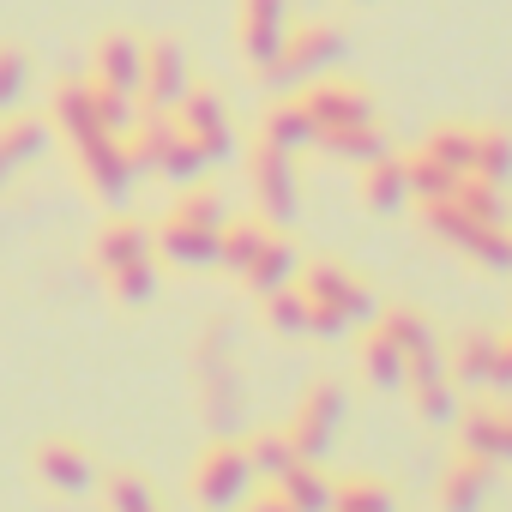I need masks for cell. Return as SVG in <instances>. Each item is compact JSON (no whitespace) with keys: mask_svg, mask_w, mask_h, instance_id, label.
Segmentation results:
<instances>
[{"mask_svg":"<svg viewBox=\"0 0 512 512\" xmlns=\"http://www.w3.org/2000/svg\"><path fill=\"white\" fill-rule=\"evenodd\" d=\"M344 31H332V25H290V37H284V49L260 67V79L272 85V91H296V85H314V79H326V67H338L344 61Z\"/></svg>","mask_w":512,"mask_h":512,"instance_id":"cell-1","label":"cell"},{"mask_svg":"<svg viewBox=\"0 0 512 512\" xmlns=\"http://www.w3.org/2000/svg\"><path fill=\"white\" fill-rule=\"evenodd\" d=\"M247 494H253L247 446H235V440H223V434H217V440L199 452V464H193V500H199L205 512H235Z\"/></svg>","mask_w":512,"mask_h":512,"instance_id":"cell-2","label":"cell"},{"mask_svg":"<svg viewBox=\"0 0 512 512\" xmlns=\"http://www.w3.org/2000/svg\"><path fill=\"white\" fill-rule=\"evenodd\" d=\"M193 374H199L205 422H211L217 434H229L235 416H241V380H235V368H229V332H223V326H211V332L199 338V350H193Z\"/></svg>","mask_w":512,"mask_h":512,"instance_id":"cell-3","label":"cell"},{"mask_svg":"<svg viewBox=\"0 0 512 512\" xmlns=\"http://www.w3.org/2000/svg\"><path fill=\"white\" fill-rule=\"evenodd\" d=\"M247 181H253V205H260L266 223H296L302 217V187H296V157L278 145H253L247 157Z\"/></svg>","mask_w":512,"mask_h":512,"instance_id":"cell-4","label":"cell"},{"mask_svg":"<svg viewBox=\"0 0 512 512\" xmlns=\"http://www.w3.org/2000/svg\"><path fill=\"white\" fill-rule=\"evenodd\" d=\"M344 386L338 380H314L308 392H302V410H296V422H290V446H296V458H308V464H320L326 452H332V440H338V428H344Z\"/></svg>","mask_w":512,"mask_h":512,"instance_id":"cell-5","label":"cell"},{"mask_svg":"<svg viewBox=\"0 0 512 512\" xmlns=\"http://www.w3.org/2000/svg\"><path fill=\"white\" fill-rule=\"evenodd\" d=\"M73 163H79V181L91 187V199H103V205H127V193H133L139 169H133V157H127V145H121V139L97 133V139L73 145Z\"/></svg>","mask_w":512,"mask_h":512,"instance_id":"cell-6","label":"cell"},{"mask_svg":"<svg viewBox=\"0 0 512 512\" xmlns=\"http://www.w3.org/2000/svg\"><path fill=\"white\" fill-rule=\"evenodd\" d=\"M31 476H37L49 494H67V500H79V494L97 488V464H91V452H85L79 440H67V434H49V440L31 446Z\"/></svg>","mask_w":512,"mask_h":512,"instance_id":"cell-7","label":"cell"},{"mask_svg":"<svg viewBox=\"0 0 512 512\" xmlns=\"http://www.w3.org/2000/svg\"><path fill=\"white\" fill-rule=\"evenodd\" d=\"M193 85V67H187V49L175 37H157L145 43V73H139V103L151 115H175V103L187 97Z\"/></svg>","mask_w":512,"mask_h":512,"instance_id":"cell-8","label":"cell"},{"mask_svg":"<svg viewBox=\"0 0 512 512\" xmlns=\"http://www.w3.org/2000/svg\"><path fill=\"white\" fill-rule=\"evenodd\" d=\"M175 127L211 157V163H223L229 151H235V127H229V109H223V97L211 91V85H187V97L175 103Z\"/></svg>","mask_w":512,"mask_h":512,"instance_id":"cell-9","label":"cell"},{"mask_svg":"<svg viewBox=\"0 0 512 512\" xmlns=\"http://www.w3.org/2000/svg\"><path fill=\"white\" fill-rule=\"evenodd\" d=\"M290 37V0H241L235 7V43L247 67H266Z\"/></svg>","mask_w":512,"mask_h":512,"instance_id":"cell-10","label":"cell"},{"mask_svg":"<svg viewBox=\"0 0 512 512\" xmlns=\"http://www.w3.org/2000/svg\"><path fill=\"white\" fill-rule=\"evenodd\" d=\"M151 253H157V260H169L175 272H211L217 266V229H199V223H187V217L169 211L151 229Z\"/></svg>","mask_w":512,"mask_h":512,"instance_id":"cell-11","label":"cell"},{"mask_svg":"<svg viewBox=\"0 0 512 512\" xmlns=\"http://www.w3.org/2000/svg\"><path fill=\"white\" fill-rule=\"evenodd\" d=\"M302 296H308V302H332L350 326H374V314H380L374 296H368L344 266H332V260H314V266L302 272Z\"/></svg>","mask_w":512,"mask_h":512,"instance_id":"cell-12","label":"cell"},{"mask_svg":"<svg viewBox=\"0 0 512 512\" xmlns=\"http://www.w3.org/2000/svg\"><path fill=\"white\" fill-rule=\"evenodd\" d=\"M139 73H145V43L133 31H103L97 49H91V85L139 97Z\"/></svg>","mask_w":512,"mask_h":512,"instance_id":"cell-13","label":"cell"},{"mask_svg":"<svg viewBox=\"0 0 512 512\" xmlns=\"http://www.w3.org/2000/svg\"><path fill=\"white\" fill-rule=\"evenodd\" d=\"M302 109L314 115V127H356V121H374V97L350 79H314L302 91Z\"/></svg>","mask_w":512,"mask_h":512,"instance_id":"cell-14","label":"cell"},{"mask_svg":"<svg viewBox=\"0 0 512 512\" xmlns=\"http://www.w3.org/2000/svg\"><path fill=\"white\" fill-rule=\"evenodd\" d=\"M458 452H476L488 464H512V410H500V404L458 410Z\"/></svg>","mask_w":512,"mask_h":512,"instance_id":"cell-15","label":"cell"},{"mask_svg":"<svg viewBox=\"0 0 512 512\" xmlns=\"http://www.w3.org/2000/svg\"><path fill=\"white\" fill-rule=\"evenodd\" d=\"M139 260H157V253H151V229L139 217H109L97 229V241H91V266L109 278L121 266H139Z\"/></svg>","mask_w":512,"mask_h":512,"instance_id":"cell-16","label":"cell"},{"mask_svg":"<svg viewBox=\"0 0 512 512\" xmlns=\"http://www.w3.org/2000/svg\"><path fill=\"white\" fill-rule=\"evenodd\" d=\"M49 145V115H0V193L19 181L25 163H37Z\"/></svg>","mask_w":512,"mask_h":512,"instance_id":"cell-17","label":"cell"},{"mask_svg":"<svg viewBox=\"0 0 512 512\" xmlns=\"http://www.w3.org/2000/svg\"><path fill=\"white\" fill-rule=\"evenodd\" d=\"M49 127L67 139V145H85V139H97L103 127H97V109H91V79H55V91H49ZM115 139V133H109Z\"/></svg>","mask_w":512,"mask_h":512,"instance_id":"cell-18","label":"cell"},{"mask_svg":"<svg viewBox=\"0 0 512 512\" xmlns=\"http://www.w3.org/2000/svg\"><path fill=\"white\" fill-rule=\"evenodd\" d=\"M488 488H494V464H488V458H476V452H458V458L446 464L440 506H446V512H482Z\"/></svg>","mask_w":512,"mask_h":512,"instance_id":"cell-19","label":"cell"},{"mask_svg":"<svg viewBox=\"0 0 512 512\" xmlns=\"http://www.w3.org/2000/svg\"><path fill=\"white\" fill-rule=\"evenodd\" d=\"M362 205L392 217L410 205V175H404V157L398 151H380L374 163H362Z\"/></svg>","mask_w":512,"mask_h":512,"instance_id":"cell-20","label":"cell"},{"mask_svg":"<svg viewBox=\"0 0 512 512\" xmlns=\"http://www.w3.org/2000/svg\"><path fill=\"white\" fill-rule=\"evenodd\" d=\"M296 247L284 241V235H266L260 241V253L247 260V272H241V284L253 290V296H272V290H284V284H296Z\"/></svg>","mask_w":512,"mask_h":512,"instance_id":"cell-21","label":"cell"},{"mask_svg":"<svg viewBox=\"0 0 512 512\" xmlns=\"http://www.w3.org/2000/svg\"><path fill=\"white\" fill-rule=\"evenodd\" d=\"M260 139L296 157V151H308V145L320 139V127H314V115L302 109V97H284V103H272V109L260 115Z\"/></svg>","mask_w":512,"mask_h":512,"instance_id":"cell-22","label":"cell"},{"mask_svg":"<svg viewBox=\"0 0 512 512\" xmlns=\"http://www.w3.org/2000/svg\"><path fill=\"white\" fill-rule=\"evenodd\" d=\"M314 145H320L332 163H356V169H362V163H374V157L386 151V133H380L374 121H356V127H326Z\"/></svg>","mask_w":512,"mask_h":512,"instance_id":"cell-23","label":"cell"},{"mask_svg":"<svg viewBox=\"0 0 512 512\" xmlns=\"http://www.w3.org/2000/svg\"><path fill=\"white\" fill-rule=\"evenodd\" d=\"M278 494H284L296 512H332V482H326L320 464H308V458H296V464L278 476Z\"/></svg>","mask_w":512,"mask_h":512,"instance_id":"cell-24","label":"cell"},{"mask_svg":"<svg viewBox=\"0 0 512 512\" xmlns=\"http://www.w3.org/2000/svg\"><path fill=\"white\" fill-rule=\"evenodd\" d=\"M464 175H476V181L500 187V181L512 175V133H500V127H482V133L470 139V169H464Z\"/></svg>","mask_w":512,"mask_h":512,"instance_id":"cell-25","label":"cell"},{"mask_svg":"<svg viewBox=\"0 0 512 512\" xmlns=\"http://www.w3.org/2000/svg\"><path fill=\"white\" fill-rule=\"evenodd\" d=\"M362 374H368V386H380V392H398V386H404V350H398L380 326L362 338Z\"/></svg>","mask_w":512,"mask_h":512,"instance_id":"cell-26","label":"cell"},{"mask_svg":"<svg viewBox=\"0 0 512 512\" xmlns=\"http://www.w3.org/2000/svg\"><path fill=\"white\" fill-rule=\"evenodd\" d=\"M404 175H410V199H416V205H428V199H452V187H458V169H446V163L428 157V151L404 157Z\"/></svg>","mask_w":512,"mask_h":512,"instance_id":"cell-27","label":"cell"},{"mask_svg":"<svg viewBox=\"0 0 512 512\" xmlns=\"http://www.w3.org/2000/svg\"><path fill=\"white\" fill-rule=\"evenodd\" d=\"M103 512H163V506L139 470H109L103 476Z\"/></svg>","mask_w":512,"mask_h":512,"instance_id":"cell-28","label":"cell"},{"mask_svg":"<svg viewBox=\"0 0 512 512\" xmlns=\"http://www.w3.org/2000/svg\"><path fill=\"white\" fill-rule=\"evenodd\" d=\"M266 235H272L266 223H223V229H217V266L241 278V272H247V260L260 253V241H266Z\"/></svg>","mask_w":512,"mask_h":512,"instance_id":"cell-29","label":"cell"},{"mask_svg":"<svg viewBox=\"0 0 512 512\" xmlns=\"http://www.w3.org/2000/svg\"><path fill=\"white\" fill-rule=\"evenodd\" d=\"M31 79H37V67H31V49H19V43H0V115H7V109H19V103L31 97Z\"/></svg>","mask_w":512,"mask_h":512,"instance_id":"cell-30","label":"cell"},{"mask_svg":"<svg viewBox=\"0 0 512 512\" xmlns=\"http://www.w3.org/2000/svg\"><path fill=\"white\" fill-rule=\"evenodd\" d=\"M332 512H398V500H392L386 482H374V476H350V482L332 488Z\"/></svg>","mask_w":512,"mask_h":512,"instance_id":"cell-31","label":"cell"},{"mask_svg":"<svg viewBox=\"0 0 512 512\" xmlns=\"http://www.w3.org/2000/svg\"><path fill=\"white\" fill-rule=\"evenodd\" d=\"M247 464H253V476L278 482V476H284V470L296 464V446H290V434H278V428L253 434V440H247Z\"/></svg>","mask_w":512,"mask_h":512,"instance_id":"cell-32","label":"cell"},{"mask_svg":"<svg viewBox=\"0 0 512 512\" xmlns=\"http://www.w3.org/2000/svg\"><path fill=\"white\" fill-rule=\"evenodd\" d=\"M205 169H211V157H205V151H199V145H193V139L175 127V139H169V151H163L157 175H163V181H175V187H193Z\"/></svg>","mask_w":512,"mask_h":512,"instance_id":"cell-33","label":"cell"},{"mask_svg":"<svg viewBox=\"0 0 512 512\" xmlns=\"http://www.w3.org/2000/svg\"><path fill=\"white\" fill-rule=\"evenodd\" d=\"M266 308V326L278 332V338H296V332H308V296L296 290V284H284V290H272V296H260Z\"/></svg>","mask_w":512,"mask_h":512,"instance_id":"cell-34","label":"cell"},{"mask_svg":"<svg viewBox=\"0 0 512 512\" xmlns=\"http://www.w3.org/2000/svg\"><path fill=\"white\" fill-rule=\"evenodd\" d=\"M452 374L464 386H488V374H494V338L488 332H464L458 350H452Z\"/></svg>","mask_w":512,"mask_h":512,"instance_id":"cell-35","label":"cell"},{"mask_svg":"<svg viewBox=\"0 0 512 512\" xmlns=\"http://www.w3.org/2000/svg\"><path fill=\"white\" fill-rule=\"evenodd\" d=\"M452 205H458L464 217H476V223H506L500 187H488V181H476V175H458V187H452Z\"/></svg>","mask_w":512,"mask_h":512,"instance_id":"cell-36","label":"cell"},{"mask_svg":"<svg viewBox=\"0 0 512 512\" xmlns=\"http://www.w3.org/2000/svg\"><path fill=\"white\" fill-rule=\"evenodd\" d=\"M91 109H97V127H103V133H115V139H127V127L139 121V97L109 91V85H91Z\"/></svg>","mask_w":512,"mask_h":512,"instance_id":"cell-37","label":"cell"},{"mask_svg":"<svg viewBox=\"0 0 512 512\" xmlns=\"http://www.w3.org/2000/svg\"><path fill=\"white\" fill-rule=\"evenodd\" d=\"M109 296H115L121 308H145V302L157 296V260H139V266L109 272Z\"/></svg>","mask_w":512,"mask_h":512,"instance_id":"cell-38","label":"cell"},{"mask_svg":"<svg viewBox=\"0 0 512 512\" xmlns=\"http://www.w3.org/2000/svg\"><path fill=\"white\" fill-rule=\"evenodd\" d=\"M374 326H380V332H386V338H392V344H398L404 356H410V350H428V344H434V332L422 326V314H416V308H386V314H374Z\"/></svg>","mask_w":512,"mask_h":512,"instance_id":"cell-39","label":"cell"},{"mask_svg":"<svg viewBox=\"0 0 512 512\" xmlns=\"http://www.w3.org/2000/svg\"><path fill=\"white\" fill-rule=\"evenodd\" d=\"M175 217H187V223H199V229H223L229 217H223V199L211 193V187H181V199H175Z\"/></svg>","mask_w":512,"mask_h":512,"instance_id":"cell-40","label":"cell"},{"mask_svg":"<svg viewBox=\"0 0 512 512\" xmlns=\"http://www.w3.org/2000/svg\"><path fill=\"white\" fill-rule=\"evenodd\" d=\"M470 139H476L470 127H440V133H428V145H422V151H428V157H440L446 169H458V175H464V169H470Z\"/></svg>","mask_w":512,"mask_h":512,"instance_id":"cell-41","label":"cell"},{"mask_svg":"<svg viewBox=\"0 0 512 512\" xmlns=\"http://www.w3.org/2000/svg\"><path fill=\"white\" fill-rule=\"evenodd\" d=\"M410 398H416V416H422L428 428L458 422V398H452V386H446V380H434V386H410Z\"/></svg>","mask_w":512,"mask_h":512,"instance_id":"cell-42","label":"cell"},{"mask_svg":"<svg viewBox=\"0 0 512 512\" xmlns=\"http://www.w3.org/2000/svg\"><path fill=\"white\" fill-rule=\"evenodd\" d=\"M308 332H320V338H344V332H350V320H344L332 302H308Z\"/></svg>","mask_w":512,"mask_h":512,"instance_id":"cell-43","label":"cell"},{"mask_svg":"<svg viewBox=\"0 0 512 512\" xmlns=\"http://www.w3.org/2000/svg\"><path fill=\"white\" fill-rule=\"evenodd\" d=\"M241 512H296V506H290V500L278 494V482H272L266 494H247V500H241Z\"/></svg>","mask_w":512,"mask_h":512,"instance_id":"cell-44","label":"cell"},{"mask_svg":"<svg viewBox=\"0 0 512 512\" xmlns=\"http://www.w3.org/2000/svg\"><path fill=\"white\" fill-rule=\"evenodd\" d=\"M488 386H512V338H494V374Z\"/></svg>","mask_w":512,"mask_h":512,"instance_id":"cell-45","label":"cell"}]
</instances>
